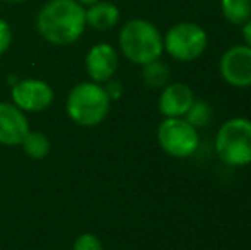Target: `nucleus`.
Here are the masks:
<instances>
[{
	"instance_id": "f257e3e1",
	"label": "nucleus",
	"mask_w": 251,
	"mask_h": 250,
	"mask_svg": "<svg viewBox=\"0 0 251 250\" xmlns=\"http://www.w3.org/2000/svg\"><path fill=\"white\" fill-rule=\"evenodd\" d=\"M86 26V7L77 0H48L36 16L40 36L56 47L75 43Z\"/></svg>"
},
{
	"instance_id": "f03ea898",
	"label": "nucleus",
	"mask_w": 251,
	"mask_h": 250,
	"mask_svg": "<svg viewBox=\"0 0 251 250\" xmlns=\"http://www.w3.org/2000/svg\"><path fill=\"white\" fill-rule=\"evenodd\" d=\"M118 43L122 54L137 65L159 60L164 52L161 31L146 19L128 21L120 31Z\"/></svg>"
},
{
	"instance_id": "7ed1b4c3",
	"label": "nucleus",
	"mask_w": 251,
	"mask_h": 250,
	"mask_svg": "<svg viewBox=\"0 0 251 250\" xmlns=\"http://www.w3.org/2000/svg\"><path fill=\"white\" fill-rule=\"evenodd\" d=\"M214 146L217 158L227 167L251 165V120L245 117L226 120L217 129Z\"/></svg>"
},
{
	"instance_id": "20e7f679",
	"label": "nucleus",
	"mask_w": 251,
	"mask_h": 250,
	"mask_svg": "<svg viewBox=\"0 0 251 250\" xmlns=\"http://www.w3.org/2000/svg\"><path fill=\"white\" fill-rule=\"evenodd\" d=\"M111 100L104 87L98 83H80L69 93L67 98V115L75 124L94 127L101 124L109 113Z\"/></svg>"
},
{
	"instance_id": "39448f33",
	"label": "nucleus",
	"mask_w": 251,
	"mask_h": 250,
	"mask_svg": "<svg viewBox=\"0 0 251 250\" xmlns=\"http://www.w3.org/2000/svg\"><path fill=\"white\" fill-rule=\"evenodd\" d=\"M164 52L176 62H193L208 45L207 31L197 23H178L162 36Z\"/></svg>"
},
{
	"instance_id": "423d86ee",
	"label": "nucleus",
	"mask_w": 251,
	"mask_h": 250,
	"mask_svg": "<svg viewBox=\"0 0 251 250\" xmlns=\"http://www.w3.org/2000/svg\"><path fill=\"white\" fill-rule=\"evenodd\" d=\"M157 142L166 154L185 160L197 153L200 146V132L185 117L164 118L157 127Z\"/></svg>"
},
{
	"instance_id": "0eeeda50",
	"label": "nucleus",
	"mask_w": 251,
	"mask_h": 250,
	"mask_svg": "<svg viewBox=\"0 0 251 250\" xmlns=\"http://www.w3.org/2000/svg\"><path fill=\"white\" fill-rule=\"evenodd\" d=\"M219 72L229 86L251 87V48L243 43L226 50L219 62Z\"/></svg>"
},
{
	"instance_id": "6e6552de",
	"label": "nucleus",
	"mask_w": 251,
	"mask_h": 250,
	"mask_svg": "<svg viewBox=\"0 0 251 250\" xmlns=\"http://www.w3.org/2000/svg\"><path fill=\"white\" fill-rule=\"evenodd\" d=\"M12 101L23 111H43L53 101V89L45 81L26 79L12 84Z\"/></svg>"
},
{
	"instance_id": "1a4fd4ad",
	"label": "nucleus",
	"mask_w": 251,
	"mask_h": 250,
	"mask_svg": "<svg viewBox=\"0 0 251 250\" xmlns=\"http://www.w3.org/2000/svg\"><path fill=\"white\" fill-rule=\"evenodd\" d=\"M193 100H195V94L188 84L169 83L161 89L157 107L164 118H179L186 115Z\"/></svg>"
},
{
	"instance_id": "9d476101",
	"label": "nucleus",
	"mask_w": 251,
	"mask_h": 250,
	"mask_svg": "<svg viewBox=\"0 0 251 250\" xmlns=\"http://www.w3.org/2000/svg\"><path fill=\"white\" fill-rule=\"evenodd\" d=\"M118 69V52L109 43H98L91 47L86 55V70L93 83L102 84L113 79Z\"/></svg>"
},
{
	"instance_id": "9b49d317",
	"label": "nucleus",
	"mask_w": 251,
	"mask_h": 250,
	"mask_svg": "<svg viewBox=\"0 0 251 250\" xmlns=\"http://www.w3.org/2000/svg\"><path fill=\"white\" fill-rule=\"evenodd\" d=\"M29 132V120L14 103H0V144L19 146Z\"/></svg>"
},
{
	"instance_id": "f8f14e48",
	"label": "nucleus",
	"mask_w": 251,
	"mask_h": 250,
	"mask_svg": "<svg viewBox=\"0 0 251 250\" xmlns=\"http://www.w3.org/2000/svg\"><path fill=\"white\" fill-rule=\"evenodd\" d=\"M120 9L108 0H98L86 7V24L96 31H109L118 24Z\"/></svg>"
},
{
	"instance_id": "ddd939ff",
	"label": "nucleus",
	"mask_w": 251,
	"mask_h": 250,
	"mask_svg": "<svg viewBox=\"0 0 251 250\" xmlns=\"http://www.w3.org/2000/svg\"><path fill=\"white\" fill-rule=\"evenodd\" d=\"M221 10L224 19L234 26H243L251 19L250 0H221Z\"/></svg>"
},
{
	"instance_id": "4468645a",
	"label": "nucleus",
	"mask_w": 251,
	"mask_h": 250,
	"mask_svg": "<svg viewBox=\"0 0 251 250\" xmlns=\"http://www.w3.org/2000/svg\"><path fill=\"white\" fill-rule=\"evenodd\" d=\"M169 79H171L169 67L161 62V58L142 65V83L149 89H162L166 84H169Z\"/></svg>"
},
{
	"instance_id": "2eb2a0df",
	"label": "nucleus",
	"mask_w": 251,
	"mask_h": 250,
	"mask_svg": "<svg viewBox=\"0 0 251 250\" xmlns=\"http://www.w3.org/2000/svg\"><path fill=\"white\" fill-rule=\"evenodd\" d=\"M21 146H23L24 153L33 160H43L50 153V140L41 132H31L29 130L21 142Z\"/></svg>"
},
{
	"instance_id": "dca6fc26",
	"label": "nucleus",
	"mask_w": 251,
	"mask_h": 250,
	"mask_svg": "<svg viewBox=\"0 0 251 250\" xmlns=\"http://www.w3.org/2000/svg\"><path fill=\"white\" fill-rule=\"evenodd\" d=\"M186 122L192 124L195 129H203L205 125H208V122L212 120V107L205 100H193L190 110L185 115Z\"/></svg>"
},
{
	"instance_id": "f3484780",
	"label": "nucleus",
	"mask_w": 251,
	"mask_h": 250,
	"mask_svg": "<svg viewBox=\"0 0 251 250\" xmlns=\"http://www.w3.org/2000/svg\"><path fill=\"white\" fill-rule=\"evenodd\" d=\"M74 250H102L101 240L93 233H84L74 244Z\"/></svg>"
},
{
	"instance_id": "a211bd4d",
	"label": "nucleus",
	"mask_w": 251,
	"mask_h": 250,
	"mask_svg": "<svg viewBox=\"0 0 251 250\" xmlns=\"http://www.w3.org/2000/svg\"><path fill=\"white\" fill-rule=\"evenodd\" d=\"M10 43H12V29L7 21L0 19V57L9 50Z\"/></svg>"
},
{
	"instance_id": "6ab92c4d",
	"label": "nucleus",
	"mask_w": 251,
	"mask_h": 250,
	"mask_svg": "<svg viewBox=\"0 0 251 250\" xmlns=\"http://www.w3.org/2000/svg\"><path fill=\"white\" fill-rule=\"evenodd\" d=\"M106 91V94H108V98L111 101H116L122 98L123 94V84L120 83V81H115V79H109L106 81V86H102Z\"/></svg>"
},
{
	"instance_id": "aec40b11",
	"label": "nucleus",
	"mask_w": 251,
	"mask_h": 250,
	"mask_svg": "<svg viewBox=\"0 0 251 250\" xmlns=\"http://www.w3.org/2000/svg\"><path fill=\"white\" fill-rule=\"evenodd\" d=\"M243 40H245V45L251 48V19L246 24H243Z\"/></svg>"
},
{
	"instance_id": "412c9836",
	"label": "nucleus",
	"mask_w": 251,
	"mask_h": 250,
	"mask_svg": "<svg viewBox=\"0 0 251 250\" xmlns=\"http://www.w3.org/2000/svg\"><path fill=\"white\" fill-rule=\"evenodd\" d=\"M77 2L80 3V5H84V7H87V5H91V3H94V2H98V0H77Z\"/></svg>"
},
{
	"instance_id": "4be33fe9",
	"label": "nucleus",
	"mask_w": 251,
	"mask_h": 250,
	"mask_svg": "<svg viewBox=\"0 0 251 250\" xmlns=\"http://www.w3.org/2000/svg\"><path fill=\"white\" fill-rule=\"evenodd\" d=\"M5 2H9V3H23V2H26V0H5Z\"/></svg>"
},
{
	"instance_id": "5701e85b",
	"label": "nucleus",
	"mask_w": 251,
	"mask_h": 250,
	"mask_svg": "<svg viewBox=\"0 0 251 250\" xmlns=\"http://www.w3.org/2000/svg\"><path fill=\"white\" fill-rule=\"evenodd\" d=\"M250 2H251V0H250Z\"/></svg>"
}]
</instances>
